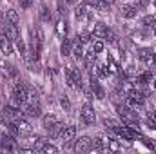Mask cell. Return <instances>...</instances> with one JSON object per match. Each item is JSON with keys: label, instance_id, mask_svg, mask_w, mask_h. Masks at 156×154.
I'll return each instance as SVG.
<instances>
[{"label": "cell", "instance_id": "6da1fadb", "mask_svg": "<svg viewBox=\"0 0 156 154\" xmlns=\"http://www.w3.org/2000/svg\"><path fill=\"white\" fill-rule=\"evenodd\" d=\"M27 93H29V87H27V85L16 83L15 89H13V100H11V103L16 105V107H20L22 103L27 102Z\"/></svg>", "mask_w": 156, "mask_h": 154}, {"label": "cell", "instance_id": "7a4b0ae2", "mask_svg": "<svg viewBox=\"0 0 156 154\" xmlns=\"http://www.w3.org/2000/svg\"><path fill=\"white\" fill-rule=\"evenodd\" d=\"M82 120H83L85 125H93L94 123L96 116H94V109H93L91 103H83L82 105Z\"/></svg>", "mask_w": 156, "mask_h": 154}, {"label": "cell", "instance_id": "3957f363", "mask_svg": "<svg viewBox=\"0 0 156 154\" xmlns=\"http://www.w3.org/2000/svg\"><path fill=\"white\" fill-rule=\"evenodd\" d=\"M75 134H76V127H75V125H67V127H64V129L60 131L58 138H60L64 143H69V142L75 138Z\"/></svg>", "mask_w": 156, "mask_h": 154}, {"label": "cell", "instance_id": "277c9868", "mask_svg": "<svg viewBox=\"0 0 156 154\" xmlns=\"http://www.w3.org/2000/svg\"><path fill=\"white\" fill-rule=\"evenodd\" d=\"M0 49H2V53H4L5 56L13 54V40L9 38L5 33L0 35Z\"/></svg>", "mask_w": 156, "mask_h": 154}, {"label": "cell", "instance_id": "5b68a950", "mask_svg": "<svg viewBox=\"0 0 156 154\" xmlns=\"http://www.w3.org/2000/svg\"><path fill=\"white\" fill-rule=\"evenodd\" d=\"M75 151L80 152V154L91 151V138H89V136H82V138H78L76 143H75Z\"/></svg>", "mask_w": 156, "mask_h": 154}, {"label": "cell", "instance_id": "8992f818", "mask_svg": "<svg viewBox=\"0 0 156 154\" xmlns=\"http://www.w3.org/2000/svg\"><path fill=\"white\" fill-rule=\"evenodd\" d=\"M4 116H5L7 120H13V121H15V120H20V118H22V111H18V107L11 103V105H5V107H4Z\"/></svg>", "mask_w": 156, "mask_h": 154}, {"label": "cell", "instance_id": "52a82bcc", "mask_svg": "<svg viewBox=\"0 0 156 154\" xmlns=\"http://www.w3.org/2000/svg\"><path fill=\"white\" fill-rule=\"evenodd\" d=\"M4 33H5L9 38L13 40V42H18V40L22 38V37H20V31H18V26H15V24H9V22H5Z\"/></svg>", "mask_w": 156, "mask_h": 154}, {"label": "cell", "instance_id": "ba28073f", "mask_svg": "<svg viewBox=\"0 0 156 154\" xmlns=\"http://www.w3.org/2000/svg\"><path fill=\"white\" fill-rule=\"evenodd\" d=\"M15 125H16V131H18V136H26V134H31V131H33V127L29 125V121H26V120H15Z\"/></svg>", "mask_w": 156, "mask_h": 154}, {"label": "cell", "instance_id": "9c48e42d", "mask_svg": "<svg viewBox=\"0 0 156 154\" xmlns=\"http://www.w3.org/2000/svg\"><path fill=\"white\" fill-rule=\"evenodd\" d=\"M89 85H91V93H93L98 100H104L105 93H104V89L100 87V83L96 82V78H93V75H91V82H89Z\"/></svg>", "mask_w": 156, "mask_h": 154}, {"label": "cell", "instance_id": "30bf717a", "mask_svg": "<svg viewBox=\"0 0 156 154\" xmlns=\"http://www.w3.org/2000/svg\"><path fill=\"white\" fill-rule=\"evenodd\" d=\"M0 147H2L4 151H16V145H15L13 136H2V140H0Z\"/></svg>", "mask_w": 156, "mask_h": 154}, {"label": "cell", "instance_id": "8fae6325", "mask_svg": "<svg viewBox=\"0 0 156 154\" xmlns=\"http://www.w3.org/2000/svg\"><path fill=\"white\" fill-rule=\"evenodd\" d=\"M136 13H138V7H136V5L127 4V5L122 7V16H123V18H134Z\"/></svg>", "mask_w": 156, "mask_h": 154}, {"label": "cell", "instance_id": "7c38bea8", "mask_svg": "<svg viewBox=\"0 0 156 154\" xmlns=\"http://www.w3.org/2000/svg\"><path fill=\"white\" fill-rule=\"evenodd\" d=\"M94 62H96V53H94V51L91 49V51H89L87 54H83V65H85V69H89V71H91V69H93V64H94Z\"/></svg>", "mask_w": 156, "mask_h": 154}, {"label": "cell", "instance_id": "4fadbf2b", "mask_svg": "<svg viewBox=\"0 0 156 154\" xmlns=\"http://www.w3.org/2000/svg\"><path fill=\"white\" fill-rule=\"evenodd\" d=\"M105 33H107V26L102 24V22H98V24L94 26V29H93L94 38H105Z\"/></svg>", "mask_w": 156, "mask_h": 154}, {"label": "cell", "instance_id": "5bb4252c", "mask_svg": "<svg viewBox=\"0 0 156 154\" xmlns=\"http://www.w3.org/2000/svg\"><path fill=\"white\" fill-rule=\"evenodd\" d=\"M71 49H73V40L64 38L62 45H60V54H62V56H67V54H71Z\"/></svg>", "mask_w": 156, "mask_h": 154}, {"label": "cell", "instance_id": "9a60e30c", "mask_svg": "<svg viewBox=\"0 0 156 154\" xmlns=\"http://www.w3.org/2000/svg\"><path fill=\"white\" fill-rule=\"evenodd\" d=\"M26 114L31 116V118H38V116L42 114L38 103H27V107H26Z\"/></svg>", "mask_w": 156, "mask_h": 154}, {"label": "cell", "instance_id": "2e32d148", "mask_svg": "<svg viewBox=\"0 0 156 154\" xmlns=\"http://www.w3.org/2000/svg\"><path fill=\"white\" fill-rule=\"evenodd\" d=\"M51 11H49V7H47V4H40V20L42 22H51Z\"/></svg>", "mask_w": 156, "mask_h": 154}, {"label": "cell", "instance_id": "e0dca14e", "mask_svg": "<svg viewBox=\"0 0 156 154\" xmlns=\"http://www.w3.org/2000/svg\"><path fill=\"white\" fill-rule=\"evenodd\" d=\"M151 80H153V71H147V73H142V75L136 76L134 85H144V83H147V82H151Z\"/></svg>", "mask_w": 156, "mask_h": 154}, {"label": "cell", "instance_id": "ac0fdd59", "mask_svg": "<svg viewBox=\"0 0 156 154\" xmlns=\"http://www.w3.org/2000/svg\"><path fill=\"white\" fill-rule=\"evenodd\" d=\"M67 31H69V27H67V22H66L64 18H60V20L56 22V33H58V35H60L62 38H66Z\"/></svg>", "mask_w": 156, "mask_h": 154}, {"label": "cell", "instance_id": "d6986e66", "mask_svg": "<svg viewBox=\"0 0 156 154\" xmlns=\"http://www.w3.org/2000/svg\"><path fill=\"white\" fill-rule=\"evenodd\" d=\"M5 16H7V20H9V24H15V26L20 24V16H18V13H16L15 9H9V11L5 13Z\"/></svg>", "mask_w": 156, "mask_h": 154}, {"label": "cell", "instance_id": "ffe728a7", "mask_svg": "<svg viewBox=\"0 0 156 154\" xmlns=\"http://www.w3.org/2000/svg\"><path fill=\"white\" fill-rule=\"evenodd\" d=\"M104 149H105V143H104L102 138H94V140H91V151H104Z\"/></svg>", "mask_w": 156, "mask_h": 154}, {"label": "cell", "instance_id": "44dd1931", "mask_svg": "<svg viewBox=\"0 0 156 154\" xmlns=\"http://www.w3.org/2000/svg\"><path fill=\"white\" fill-rule=\"evenodd\" d=\"M55 123H58V118L55 114H47V116H44V127L45 129H51Z\"/></svg>", "mask_w": 156, "mask_h": 154}, {"label": "cell", "instance_id": "7402d4cb", "mask_svg": "<svg viewBox=\"0 0 156 154\" xmlns=\"http://www.w3.org/2000/svg\"><path fill=\"white\" fill-rule=\"evenodd\" d=\"M62 129H64V123H60V121H58V123H55V125H53L51 129H47V131H49V134L55 138V136H58V134H60V131H62Z\"/></svg>", "mask_w": 156, "mask_h": 154}, {"label": "cell", "instance_id": "603a6c76", "mask_svg": "<svg viewBox=\"0 0 156 154\" xmlns=\"http://www.w3.org/2000/svg\"><path fill=\"white\" fill-rule=\"evenodd\" d=\"M73 53H75V58H76V60H83V45L75 44V49H73Z\"/></svg>", "mask_w": 156, "mask_h": 154}, {"label": "cell", "instance_id": "cb8c5ba5", "mask_svg": "<svg viewBox=\"0 0 156 154\" xmlns=\"http://www.w3.org/2000/svg\"><path fill=\"white\" fill-rule=\"evenodd\" d=\"M73 78H75V87L76 89H82V75H80V71L73 69Z\"/></svg>", "mask_w": 156, "mask_h": 154}, {"label": "cell", "instance_id": "d4e9b609", "mask_svg": "<svg viewBox=\"0 0 156 154\" xmlns=\"http://www.w3.org/2000/svg\"><path fill=\"white\" fill-rule=\"evenodd\" d=\"M66 78H67V85L75 87V78H73V69H71V67L66 69Z\"/></svg>", "mask_w": 156, "mask_h": 154}, {"label": "cell", "instance_id": "484cf974", "mask_svg": "<svg viewBox=\"0 0 156 154\" xmlns=\"http://www.w3.org/2000/svg\"><path fill=\"white\" fill-rule=\"evenodd\" d=\"M42 152H45V154H55V152H58V149H56L55 145H51V143H45V145L42 147Z\"/></svg>", "mask_w": 156, "mask_h": 154}, {"label": "cell", "instance_id": "4316f807", "mask_svg": "<svg viewBox=\"0 0 156 154\" xmlns=\"http://www.w3.org/2000/svg\"><path fill=\"white\" fill-rule=\"evenodd\" d=\"M60 105H62L64 111H69V109H71V102H69V98H67V96H62V98H60Z\"/></svg>", "mask_w": 156, "mask_h": 154}, {"label": "cell", "instance_id": "83f0119b", "mask_svg": "<svg viewBox=\"0 0 156 154\" xmlns=\"http://www.w3.org/2000/svg\"><path fill=\"white\" fill-rule=\"evenodd\" d=\"M93 51H94L96 54L102 53V51H104V42H102V40H96V42L93 44Z\"/></svg>", "mask_w": 156, "mask_h": 154}, {"label": "cell", "instance_id": "f1b7e54d", "mask_svg": "<svg viewBox=\"0 0 156 154\" xmlns=\"http://www.w3.org/2000/svg\"><path fill=\"white\" fill-rule=\"evenodd\" d=\"M89 42V35L87 33H82L80 37H76V44H80V45H85Z\"/></svg>", "mask_w": 156, "mask_h": 154}, {"label": "cell", "instance_id": "f546056e", "mask_svg": "<svg viewBox=\"0 0 156 154\" xmlns=\"http://www.w3.org/2000/svg\"><path fill=\"white\" fill-rule=\"evenodd\" d=\"M85 11H87V5H85V4H83V5H78V9L75 11V16H76V18H82V16L85 15Z\"/></svg>", "mask_w": 156, "mask_h": 154}, {"label": "cell", "instance_id": "4dcf8cb0", "mask_svg": "<svg viewBox=\"0 0 156 154\" xmlns=\"http://www.w3.org/2000/svg\"><path fill=\"white\" fill-rule=\"evenodd\" d=\"M45 145L44 138H35V151H42V147Z\"/></svg>", "mask_w": 156, "mask_h": 154}, {"label": "cell", "instance_id": "1f68e13d", "mask_svg": "<svg viewBox=\"0 0 156 154\" xmlns=\"http://www.w3.org/2000/svg\"><path fill=\"white\" fill-rule=\"evenodd\" d=\"M104 125H105L107 129H111V131H113V129L116 127L118 123H116V121H115V120H107V118H105V120H104Z\"/></svg>", "mask_w": 156, "mask_h": 154}, {"label": "cell", "instance_id": "d6a6232c", "mask_svg": "<svg viewBox=\"0 0 156 154\" xmlns=\"http://www.w3.org/2000/svg\"><path fill=\"white\" fill-rule=\"evenodd\" d=\"M18 4H20V7H22V9H29V7H31V4H33V0H18Z\"/></svg>", "mask_w": 156, "mask_h": 154}, {"label": "cell", "instance_id": "836d02e7", "mask_svg": "<svg viewBox=\"0 0 156 154\" xmlns=\"http://www.w3.org/2000/svg\"><path fill=\"white\" fill-rule=\"evenodd\" d=\"M105 38H107V42H115V38H116V37H115V31L107 27V33H105Z\"/></svg>", "mask_w": 156, "mask_h": 154}, {"label": "cell", "instance_id": "e575fe53", "mask_svg": "<svg viewBox=\"0 0 156 154\" xmlns=\"http://www.w3.org/2000/svg\"><path fill=\"white\" fill-rule=\"evenodd\" d=\"M109 149L111 151H118L120 149V143H118L116 140H109Z\"/></svg>", "mask_w": 156, "mask_h": 154}, {"label": "cell", "instance_id": "d590c367", "mask_svg": "<svg viewBox=\"0 0 156 154\" xmlns=\"http://www.w3.org/2000/svg\"><path fill=\"white\" fill-rule=\"evenodd\" d=\"M149 2H151V0H138V2H136V7H147Z\"/></svg>", "mask_w": 156, "mask_h": 154}, {"label": "cell", "instance_id": "8d00e7d4", "mask_svg": "<svg viewBox=\"0 0 156 154\" xmlns=\"http://www.w3.org/2000/svg\"><path fill=\"white\" fill-rule=\"evenodd\" d=\"M154 22L156 20L153 18V16H145V18H144V24H145V26H153Z\"/></svg>", "mask_w": 156, "mask_h": 154}, {"label": "cell", "instance_id": "74e56055", "mask_svg": "<svg viewBox=\"0 0 156 154\" xmlns=\"http://www.w3.org/2000/svg\"><path fill=\"white\" fill-rule=\"evenodd\" d=\"M4 26H5V20H4V15H2V11H0V27L4 29Z\"/></svg>", "mask_w": 156, "mask_h": 154}, {"label": "cell", "instance_id": "f35d334b", "mask_svg": "<svg viewBox=\"0 0 156 154\" xmlns=\"http://www.w3.org/2000/svg\"><path fill=\"white\" fill-rule=\"evenodd\" d=\"M104 2H105V4H109V5H111V4H113V2H115V0H104Z\"/></svg>", "mask_w": 156, "mask_h": 154}, {"label": "cell", "instance_id": "ab89813d", "mask_svg": "<svg viewBox=\"0 0 156 154\" xmlns=\"http://www.w3.org/2000/svg\"><path fill=\"white\" fill-rule=\"evenodd\" d=\"M66 2H69V4H76L78 0H66Z\"/></svg>", "mask_w": 156, "mask_h": 154}, {"label": "cell", "instance_id": "60d3db41", "mask_svg": "<svg viewBox=\"0 0 156 154\" xmlns=\"http://www.w3.org/2000/svg\"><path fill=\"white\" fill-rule=\"evenodd\" d=\"M153 29H154V35H156V22L153 24Z\"/></svg>", "mask_w": 156, "mask_h": 154}, {"label": "cell", "instance_id": "b9f144b4", "mask_svg": "<svg viewBox=\"0 0 156 154\" xmlns=\"http://www.w3.org/2000/svg\"><path fill=\"white\" fill-rule=\"evenodd\" d=\"M153 85H154V89H156V78H154V80H153Z\"/></svg>", "mask_w": 156, "mask_h": 154}, {"label": "cell", "instance_id": "7bdbcfd3", "mask_svg": "<svg viewBox=\"0 0 156 154\" xmlns=\"http://www.w3.org/2000/svg\"><path fill=\"white\" fill-rule=\"evenodd\" d=\"M9 2H13V0H9Z\"/></svg>", "mask_w": 156, "mask_h": 154}, {"label": "cell", "instance_id": "ee69618b", "mask_svg": "<svg viewBox=\"0 0 156 154\" xmlns=\"http://www.w3.org/2000/svg\"><path fill=\"white\" fill-rule=\"evenodd\" d=\"M154 4H156V0H154Z\"/></svg>", "mask_w": 156, "mask_h": 154}]
</instances>
